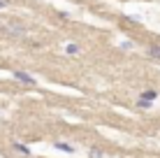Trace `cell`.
<instances>
[{"mask_svg": "<svg viewBox=\"0 0 160 158\" xmlns=\"http://www.w3.org/2000/svg\"><path fill=\"white\" fill-rule=\"evenodd\" d=\"M5 5H7V0H0V9H2V7H5Z\"/></svg>", "mask_w": 160, "mask_h": 158, "instance_id": "9", "label": "cell"}, {"mask_svg": "<svg viewBox=\"0 0 160 158\" xmlns=\"http://www.w3.org/2000/svg\"><path fill=\"white\" fill-rule=\"evenodd\" d=\"M5 30H7L9 35H16V37H21V35H23V33H26L23 28H21V26H16V23H9L7 28H5Z\"/></svg>", "mask_w": 160, "mask_h": 158, "instance_id": "3", "label": "cell"}, {"mask_svg": "<svg viewBox=\"0 0 160 158\" xmlns=\"http://www.w3.org/2000/svg\"><path fill=\"white\" fill-rule=\"evenodd\" d=\"M146 56L153 58V61H160V44H151L146 49Z\"/></svg>", "mask_w": 160, "mask_h": 158, "instance_id": "1", "label": "cell"}, {"mask_svg": "<svg viewBox=\"0 0 160 158\" xmlns=\"http://www.w3.org/2000/svg\"><path fill=\"white\" fill-rule=\"evenodd\" d=\"M14 149H16V151H21L23 156H28V154H30V149H28V146H26V144H19V142L14 144Z\"/></svg>", "mask_w": 160, "mask_h": 158, "instance_id": "6", "label": "cell"}, {"mask_svg": "<svg viewBox=\"0 0 160 158\" xmlns=\"http://www.w3.org/2000/svg\"><path fill=\"white\" fill-rule=\"evenodd\" d=\"M56 149H60V151H68V154H72V151H74V146H72V144H65V142H56Z\"/></svg>", "mask_w": 160, "mask_h": 158, "instance_id": "5", "label": "cell"}, {"mask_svg": "<svg viewBox=\"0 0 160 158\" xmlns=\"http://www.w3.org/2000/svg\"><path fill=\"white\" fill-rule=\"evenodd\" d=\"M156 98H158L156 91H144V93H142V100H144V102H153Z\"/></svg>", "mask_w": 160, "mask_h": 158, "instance_id": "4", "label": "cell"}, {"mask_svg": "<svg viewBox=\"0 0 160 158\" xmlns=\"http://www.w3.org/2000/svg\"><path fill=\"white\" fill-rule=\"evenodd\" d=\"M65 51H68V54H77L79 49H77V44H68V49H65Z\"/></svg>", "mask_w": 160, "mask_h": 158, "instance_id": "8", "label": "cell"}, {"mask_svg": "<svg viewBox=\"0 0 160 158\" xmlns=\"http://www.w3.org/2000/svg\"><path fill=\"white\" fill-rule=\"evenodd\" d=\"M91 158H102V151L100 149H91Z\"/></svg>", "mask_w": 160, "mask_h": 158, "instance_id": "7", "label": "cell"}, {"mask_svg": "<svg viewBox=\"0 0 160 158\" xmlns=\"http://www.w3.org/2000/svg\"><path fill=\"white\" fill-rule=\"evenodd\" d=\"M14 77L19 79V81H23V84H28V86H32V84H35V77H30L28 72H16Z\"/></svg>", "mask_w": 160, "mask_h": 158, "instance_id": "2", "label": "cell"}]
</instances>
